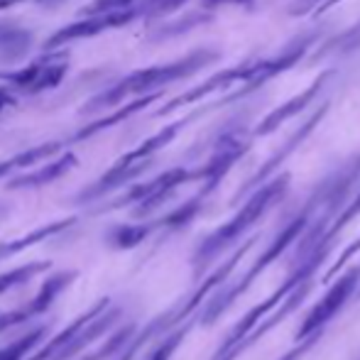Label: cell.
Segmentation results:
<instances>
[{"mask_svg":"<svg viewBox=\"0 0 360 360\" xmlns=\"http://www.w3.org/2000/svg\"><path fill=\"white\" fill-rule=\"evenodd\" d=\"M74 280H76V272H57L54 277H49V280L42 285V289H39V294L34 297V302H32V307H30V311H32V314L47 311V309L54 304V299H57L59 294L64 292V289L72 285Z\"/></svg>","mask_w":360,"mask_h":360,"instance_id":"d6986e66","label":"cell"},{"mask_svg":"<svg viewBox=\"0 0 360 360\" xmlns=\"http://www.w3.org/2000/svg\"><path fill=\"white\" fill-rule=\"evenodd\" d=\"M218 59H221V52H218V49H194V52H189L181 59H174V62L138 69V72L120 79L115 86H110L108 91L94 96V98L81 108V113H98L101 108H108V105L120 103V101L128 98V96L143 98V96H150V91H157L167 84L181 81V79H186V76H194L196 72H201V69L216 64Z\"/></svg>","mask_w":360,"mask_h":360,"instance_id":"6da1fadb","label":"cell"},{"mask_svg":"<svg viewBox=\"0 0 360 360\" xmlns=\"http://www.w3.org/2000/svg\"><path fill=\"white\" fill-rule=\"evenodd\" d=\"M44 333H47L44 328H34V331L25 333L22 338H15L8 348H3V351H0V360H22L34 346H37L39 341H42Z\"/></svg>","mask_w":360,"mask_h":360,"instance_id":"7402d4cb","label":"cell"},{"mask_svg":"<svg viewBox=\"0 0 360 360\" xmlns=\"http://www.w3.org/2000/svg\"><path fill=\"white\" fill-rule=\"evenodd\" d=\"M152 5H135L130 10H123V13H108V15H94V18H81L79 22H72L67 27H62L59 32H54L52 37L47 39L44 49L52 52V49H59L69 42H76V39H86V37H96L103 30L110 27H123V25L133 22L135 18H140L143 13H150Z\"/></svg>","mask_w":360,"mask_h":360,"instance_id":"3957f363","label":"cell"},{"mask_svg":"<svg viewBox=\"0 0 360 360\" xmlns=\"http://www.w3.org/2000/svg\"><path fill=\"white\" fill-rule=\"evenodd\" d=\"M184 3H189V0H157V3H152V15H167V13H174V10H179Z\"/></svg>","mask_w":360,"mask_h":360,"instance_id":"83f0119b","label":"cell"},{"mask_svg":"<svg viewBox=\"0 0 360 360\" xmlns=\"http://www.w3.org/2000/svg\"><path fill=\"white\" fill-rule=\"evenodd\" d=\"M30 32L15 27V25H0V57L18 59L27 52Z\"/></svg>","mask_w":360,"mask_h":360,"instance_id":"ffe728a7","label":"cell"},{"mask_svg":"<svg viewBox=\"0 0 360 360\" xmlns=\"http://www.w3.org/2000/svg\"><path fill=\"white\" fill-rule=\"evenodd\" d=\"M49 267H52L49 262H30V265H22V267H18V270L5 272V275H0V294H5L8 289H13L18 285H25L27 280H34V275L49 270Z\"/></svg>","mask_w":360,"mask_h":360,"instance_id":"44dd1931","label":"cell"},{"mask_svg":"<svg viewBox=\"0 0 360 360\" xmlns=\"http://www.w3.org/2000/svg\"><path fill=\"white\" fill-rule=\"evenodd\" d=\"M358 280H360V270H351L346 277H341V280H338V285H333L331 292H328L326 297H323L321 302L316 304V309H314V311L307 316L302 331H299V338L314 336V333H319V328H321L323 323L331 321L333 314H336L338 309L346 304V299L353 294V289H356Z\"/></svg>","mask_w":360,"mask_h":360,"instance_id":"8992f818","label":"cell"},{"mask_svg":"<svg viewBox=\"0 0 360 360\" xmlns=\"http://www.w3.org/2000/svg\"><path fill=\"white\" fill-rule=\"evenodd\" d=\"M360 49V22L346 27L343 32H338L336 37H328L321 47L316 49V54L311 57V62H321L326 57H348V54Z\"/></svg>","mask_w":360,"mask_h":360,"instance_id":"2e32d148","label":"cell"},{"mask_svg":"<svg viewBox=\"0 0 360 360\" xmlns=\"http://www.w3.org/2000/svg\"><path fill=\"white\" fill-rule=\"evenodd\" d=\"M287 181H289V176L282 174V176H277V179H272L270 184H265L262 189H257L255 194L250 196V201H248V204L238 211L233 221H228L226 226L218 228L214 236H209L204 243H201L199 252H196V265H204V262H209L211 257L218 255V252L223 250V248L231 245L233 240H238V238H240L243 233H245L248 228L257 221V218L265 214V211L270 209V206L275 204L282 194H285Z\"/></svg>","mask_w":360,"mask_h":360,"instance_id":"7a4b0ae2","label":"cell"},{"mask_svg":"<svg viewBox=\"0 0 360 360\" xmlns=\"http://www.w3.org/2000/svg\"><path fill=\"white\" fill-rule=\"evenodd\" d=\"M196 209H199V201H191V204H186V206H181L179 211H174L172 216H167V226H179V223H186L191 216L196 214Z\"/></svg>","mask_w":360,"mask_h":360,"instance_id":"4316f807","label":"cell"},{"mask_svg":"<svg viewBox=\"0 0 360 360\" xmlns=\"http://www.w3.org/2000/svg\"><path fill=\"white\" fill-rule=\"evenodd\" d=\"M62 57H67V52H54V54L49 52V54H44V57H39L37 62L20 69V72H0V81H8L15 89H22L25 94H37V84H39V79H42L44 69Z\"/></svg>","mask_w":360,"mask_h":360,"instance_id":"7c38bea8","label":"cell"},{"mask_svg":"<svg viewBox=\"0 0 360 360\" xmlns=\"http://www.w3.org/2000/svg\"><path fill=\"white\" fill-rule=\"evenodd\" d=\"M76 162H79V160H76L74 152H64L62 157H57L54 162L44 165L42 169L30 172V174H22V176H15V179H10L8 181V189H34V186H44V184H49V181L64 176L69 169H74Z\"/></svg>","mask_w":360,"mask_h":360,"instance_id":"30bf717a","label":"cell"},{"mask_svg":"<svg viewBox=\"0 0 360 360\" xmlns=\"http://www.w3.org/2000/svg\"><path fill=\"white\" fill-rule=\"evenodd\" d=\"M147 165L150 162H143V165H133V167H110L108 172H105L103 176H101L96 184H91L89 189L84 191V194L79 196V201H91V199H98V196L108 194L110 189H118L120 184H125V181L135 179L138 174H143L147 169Z\"/></svg>","mask_w":360,"mask_h":360,"instance_id":"9a60e30c","label":"cell"},{"mask_svg":"<svg viewBox=\"0 0 360 360\" xmlns=\"http://www.w3.org/2000/svg\"><path fill=\"white\" fill-rule=\"evenodd\" d=\"M108 304H110V302H108V297H101L98 302L94 304V307H89V309H86V311L81 314V316L76 319L74 323H69V326L64 328V331L59 333V336H54L52 341H49L47 346H44L42 351L37 353V356H32L30 360H54V358L59 356V353L64 351V348L69 346V343L74 341L76 336H79L81 331H84V328H89L91 323H94L96 319H98L101 314H103L105 309H108Z\"/></svg>","mask_w":360,"mask_h":360,"instance_id":"ba28073f","label":"cell"},{"mask_svg":"<svg viewBox=\"0 0 360 360\" xmlns=\"http://www.w3.org/2000/svg\"><path fill=\"white\" fill-rule=\"evenodd\" d=\"M240 3H250V0H204V8L206 10H214V8H221V5H240Z\"/></svg>","mask_w":360,"mask_h":360,"instance_id":"f1b7e54d","label":"cell"},{"mask_svg":"<svg viewBox=\"0 0 360 360\" xmlns=\"http://www.w3.org/2000/svg\"><path fill=\"white\" fill-rule=\"evenodd\" d=\"M118 314H120L118 309H108V311H105V314H101V316L96 319V321L91 323L89 328H84V331H81L79 336H76L74 341L69 343V346L64 348V351L59 353V356L54 358V360H69L72 356H76V353H81L86 346H89V343H94L96 338L103 336V333L108 331V326L115 321V319H118Z\"/></svg>","mask_w":360,"mask_h":360,"instance_id":"e0dca14e","label":"cell"},{"mask_svg":"<svg viewBox=\"0 0 360 360\" xmlns=\"http://www.w3.org/2000/svg\"><path fill=\"white\" fill-rule=\"evenodd\" d=\"M245 150H248V143H243V140L236 138V135H226V138L221 140V145L216 147L211 162L199 172V176H204V179H206L204 194H209V191L214 189L218 181L223 179V174H226V172L233 167V162H236Z\"/></svg>","mask_w":360,"mask_h":360,"instance_id":"9c48e42d","label":"cell"},{"mask_svg":"<svg viewBox=\"0 0 360 360\" xmlns=\"http://www.w3.org/2000/svg\"><path fill=\"white\" fill-rule=\"evenodd\" d=\"M152 226H118L113 233H110V243L120 250H128V248H135L150 236Z\"/></svg>","mask_w":360,"mask_h":360,"instance_id":"603a6c76","label":"cell"},{"mask_svg":"<svg viewBox=\"0 0 360 360\" xmlns=\"http://www.w3.org/2000/svg\"><path fill=\"white\" fill-rule=\"evenodd\" d=\"M10 103H15V96H10V91H0V110Z\"/></svg>","mask_w":360,"mask_h":360,"instance_id":"f546056e","label":"cell"},{"mask_svg":"<svg viewBox=\"0 0 360 360\" xmlns=\"http://www.w3.org/2000/svg\"><path fill=\"white\" fill-rule=\"evenodd\" d=\"M52 3H59V0H52Z\"/></svg>","mask_w":360,"mask_h":360,"instance_id":"1f68e13d","label":"cell"},{"mask_svg":"<svg viewBox=\"0 0 360 360\" xmlns=\"http://www.w3.org/2000/svg\"><path fill=\"white\" fill-rule=\"evenodd\" d=\"M181 338H184V331H181V333H174V336H172L169 341L162 343V346L157 348V351L152 353V356L147 358V360H169V358H172V353H174V348L181 343Z\"/></svg>","mask_w":360,"mask_h":360,"instance_id":"d4e9b609","label":"cell"},{"mask_svg":"<svg viewBox=\"0 0 360 360\" xmlns=\"http://www.w3.org/2000/svg\"><path fill=\"white\" fill-rule=\"evenodd\" d=\"M32 316V311L30 309H25V311H10V314H0V333L8 331V328L18 326V323L27 321V319Z\"/></svg>","mask_w":360,"mask_h":360,"instance_id":"484cf974","label":"cell"},{"mask_svg":"<svg viewBox=\"0 0 360 360\" xmlns=\"http://www.w3.org/2000/svg\"><path fill=\"white\" fill-rule=\"evenodd\" d=\"M138 0H94L86 8H81L79 15L84 18H94V15H108V13H123V10L135 8Z\"/></svg>","mask_w":360,"mask_h":360,"instance_id":"cb8c5ba5","label":"cell"},{"mask_svg":"<svg viewBox=\"0 0 360 360\" xmlns=\"http://www.w3.org/2000/svg\"><path fill=\"white\" fill-rule=\"evenodd\" d=\"M160 96L162 94H150V96H143V98H133L128 105H125V108H120L118 113H110V115H105V118H98V120H94L91 125H86V128H81L79 133L74 135V143H81V140L91 138V135L101 133V130L113 128V125L123 123L125 118H130V115H135V113H140V110H145L150 103H155V101L160 98Z\"/></svg>","mask_w":360,"mask_h":360,"instance_id":"5bb4252c","label":"cell"},{"mask_svg":"<svg viewBox=\"0 0 360 360\" xmlns=\"http://www.w3.org/2000/svg\"><path fill=\"white\" fill-rule=\"evenodd\" d=\"M196 176H199V172H196V174H191L189 169H181V167H176V169L165 172V174H160L157 179L147 181V184H140V186H135V189H130L123 199L115 201L113 209L130 206V204H140L135 214L145 216V214H150L152 209H157V206H160L162 201H165L167 196L176 189V186L184 184V181H189V179H196Z\"/></svg>","mask_w":360,"mask_h":360,"instance_id":"277c9868","label":"cell"},{"mask_svg":"<svg viewBox=\"0 0 360 360\" xmlns=\"http://www.w3.org/2000/svg\"><path fill=\"white\" fill-rule=\"evenodd\" d=\"M331 76H333V69H328V72L319 74L316 79H314L311 84H309L307 89L302 91V94L292 96V98H289L287 103H282L280 108H275L272 113H267L265 118H262V123L255 128V135H270V133H275V130L280 128L282 123H287L289 118L299 115L304 108H309V105L314 103V98H316V96L321 94L323 89H326V84L331 81Z\"/></svg>","mask_w":360,"mask_h":360,"instance_id":"5b68a950","label":"cell"},{"mask_svg":"<svg viewBox=\"0 0 360 360\" xmlns=\"http://www.w3.org/2000/svg\"><path fill=\"white\" fill-rule=\"evenodd\" d=\"M76 223V218H62V221H54V223H47V226L37 228V231L27 233V236L18 238V240H8V243H0V260H8V257L18 255V252L27 250V248L37 245V243L47 240V238L57 236V233L67 231Z\"/></svg>","mask_w":360,"mask_h":360,"instance_id":"4fadbf2b","label":"cell"},{"mask_svg":"<svg viewBox=\"0 0 360 360\" xmlns=\"http://www.w3.org/2000/svg\"><path fill=\"white\" fill-rule=\"evenodd\" d=\"M194 118V115H189V118H181V120H176V123H172V125H167L165 130H160L157 135H152V138H147L143 145H138L133 152H128V155H123L118 160V167H133V165H143V162L150 160L155 152H160L162 147H167L172 143V140L176 138V133H179L181 128H184L189 120Z\"/></svg>","mask_w":360,"mask_h":360,"instance_id":"8fae6325","label":"cell"},{"mask_svg":"<svg viewBox=\"0 0 360 360\" xmlns=\"http://www.w3.org/2000/svg\"><path fill=\"white\" fill-rule=\"evenodd\" d=\"M326 110H328V103H323L321 108L316 110V113H311V115H309V118L304 120L302 125H299V130H294V133L289 135V138H287V143L282 145L280 150H277L275 155H272L270 160H267L265 165L260 167V169H257V174L252 176L250 181H248V186H245V189H243V191H248V189H252V186H257L262 179H267V176H270L272 172H275V169H280V165H282V162H285L287 157L292 155L294 150H299V145H302L304 140H307L309 135L314 133V128H316V125L323 120V115H326Z\"/></svg>","mask_w":360,"mask_h":360,"instance_id":"52a82bcc","label":"cell"},{"mask_svg":"<svg viewBox=\"0 0 360 360\" xmlns=\"http://www.w3.org/2000/svg\"><path fill=\"white\" fill-rule=\"evenodd\" d=\"M18 3H22V0H0V10L10 8V5H18Z\"/></svg>","mask_w":360,"mask_h":360,"instance_id":"4dcf8cb0","label":"cell"},{"mask_svg":"<svg viewBox=\"0 0 360 360\" xmlns=\"http://www.w3.org/2000/svg\"><path fill=\"white\" fill-rule=\"evenodd\" d=\"M59 150H62V143H42L37 147H30V150L20 152V155L10 157V160H3L0 162V179L15 169H25V167L34 165V162L47 160V157H52L54 152H59Z\"/></svg>","mask_w":360,"mask_h":360,"instance_id":"ac0fdd59","label":"cell"}]
</instances>
